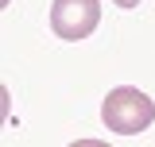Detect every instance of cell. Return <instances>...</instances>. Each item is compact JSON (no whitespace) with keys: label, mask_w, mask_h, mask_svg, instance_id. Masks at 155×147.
Wrapping results in <instances>:
<instances>
[{"label":"cell","mask_w":155,"mask_h":147,"mask_svg":"<svg viewBox=\"0 0 155 147\" xmlns=\"http://www.w3.org/2000/svg\"><path fill=\"white\" fill-rule=\"evenodd\" d=\"M101 120L116 136H140L155 120V101L136 85H116V89H109L105 105H101Z\"/></svg>","instance_id":"1"},{"label":"cell","mask_w":155,"mask_h":147,"mask_svg":"<svg viewBox=\"0 0 155 147\" xmlns=\"http://www.w3.org/2000/svg\"><path fill=\"white\" fill-rule=\"evenodd\" d=\"M101 23V4L97 0H54L51 4V31L66 43L93 35Z\"/></svg>","instance_id":"2"},{"label":"cell","mask_w":155,"mask_h":147,"mask_svg":"<svg viewBox=\"0 0 155 147\" xmlns=\"http://www.w3.org/2000/svg\"><path fill=\"white\" fill-rule=\"evenodd\" d=\"M70 147H109L105 139H78V143H70Z\"/></svg>","instance_id":"3"},{"label":"cell","mask_w":155,"mask_h":147,"mask_svg":"<svg viewBox=\"0 0 155 147\" xmlns=\"http://www.w3.org/2000/svg\"><path fill=\"white\" fill-rule=\"evenodd\" d=\"M116 8H136V4H140V0H113Z\"/></svg>","instance_id":"4"}]
</instances>
